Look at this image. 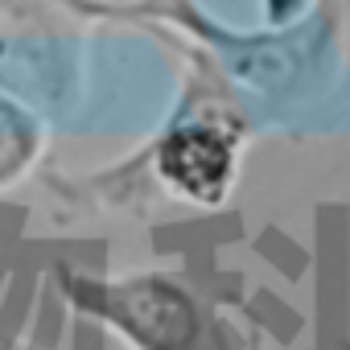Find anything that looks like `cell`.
I'll use <instances>...</instances> for the list:
<instances>
[{"label": "cell", "mask_w": 350, "mask_h": 350, "mask_svg": "<svg viewBox=\"0 0 350 350\" xmlns=\"http://www.w3.org/2000/svg\"><path fill=\"white\" fill-rule=\"evenodd\" d=\"M165 173L190 194L215 198L227 178V144L211 132H178L161 152Z\"/></svg>", "instance_id": "cell-1"}]
</instances>
